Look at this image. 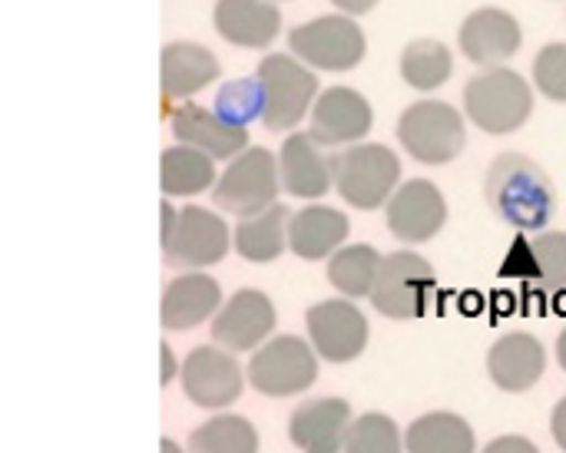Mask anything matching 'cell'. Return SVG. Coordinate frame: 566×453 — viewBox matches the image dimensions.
I'll list each match as a JSON object with an SVG mask.
<instances>
[{
	"mask_svg": "<svg viewBox=\"0 0 566 453\" xmlns=\"http://www.w3.org/2000/svg\"><path fill=\"white\" fill-rule=\"evenodd\" d=\"M484 196L491 212L504 225L521 232H544L560 209L557 186L551 182L544 166H537L524 152H501L491 162Z\"/></svg>",
	"mask_w": 566,
	"mask_h": 453,
	"instance_id": "obj_1",
	"label": "cell"
},
{
	"mask_svg": "<svg viewBox=\"0 0 566 453\" xmlns=\"http://www.w3.org/2000/svg\"><path fill=\"white\" fill-rule=\"evenodd\" d=\"M328 162H332V179H335L338 196L361 212H375V209L388 206L391 196L398 192L401 159L385 143L345 146V149L332 152Z\"/></svg>",
	"mask_w": 566,
	"mask_h": 453,
	"instance_id": "obj_2",
	"label": "cell"
},
{
	"mask_svg": "<svg viewBox=\"0 0 566 453\" xmlns=\"http://www.w3.org/2000/svg\"><path fill=\"white\" fill-rule=\"evenodd\" d=\"M232 232L222 215L202 206L172 209L163 202V262L169 268H209L229 255Z\"/></svg>",
	"mask_w": 566,
	"mask_h": 453,
	"instance_id": "obj_3",
	"label": "cell"
},
{
	"mask_svg": "<svg viewBox=\"0 0 566 453\" xmlns=\"http://www.w3.org/2000/svg\"><path fill=\"white\" fill-rule=\"evenodd\" d=\"M464 109L478 129L491 136H511L531 119L534 93H531V83L517 70L491 66L468 80Z\"/></svg>",
	"mask_w": 566,
	"mask_h": 453,
	"instance_id": "obj_4",
	"label": "cell"
},
{
	"mask_svg": "<svg viewBox=\"0 0 566 453\" xmlns=\"http://www.w3.org/2000/svg\"><path fill=\"white\" fill-rule=\"evenodd\" d=\"M255 76L265 93V109H262L265 129L289 133L312 113V106L318 99V76L298 56L269 53L255 66Z\"/></svg>",
	"mask_w": 566,
	"mask_h": 453,
	"instance_id": "obj_5",
	"label": "cell"
},
{
	"mask_svg": "<svg viewBox=\"0 0 566 453\" xmlns=\"http://www.w3.org/2000/svg\"><path fill=\"white\" fill-rule=\"evenodd\" d=\"M438 295L434 265L418 252H391L381 262L371 288V305L391 322H418L431 312Z\"/></svg>",
	"mask_w": 566,
	"mask_h": 453,
	"instance_id": "obj_6",
	"label": "cell"
},
{
	"mask_svg": "<svg viewBox=\"0 0 566 453\" xmlns=\"http://www.w3.org/2000/svg\"><path fill=\"white\" fill-rule=\"evenodd\" d=\"M279 192H282L279 156H272L262 146H249L219 176V182L212 189V202L222 212H232L239 219H252V215L272 209L279 202Z\"/></svg>",
	"mask_w": 566,
	"mask_h": 453,
	"instance_id": "obj_7",
	"label": "cell"
},
{
	"mask_svg": "<svg viewBox=\"0 0 566 453\" xmlns=\"http://www.w3.org/2000/svg\"><path fill=\"white\" fill-rule=\"evenodd\" d=\"M464 116L441 99L411 103L398 119V143L424 166H448L464 149Z\"/></svg>",
	"mask_w": 566,
	"mask_h": 453,
	"instance_id": "obj_8",
	"label": "cell"
},
{
	"mask_svg": "<svg viewBox=\"0 0 566 453\" xmlns=\"http://www.w3.org/2000/svg\"><path fill=\"white\" fill-rule=\"evenodd\" d=\"M249 384L265 398H292L318 381V351L298 335H275L249 361Z\"/></svg>",
	"mask_w": 566,
	"mask_h": 453,
	"instance_id": "obj_9",
	"label": "cell"
},
{
	"mask_svg": "<svg viewBox=\"0 0 566 453\" xmlns=\"http://www.w3.org/2000/svg\"><path fill=\"white\" fill-rule=\"evenodd\" d=\"M289 46H292V56H298L305 66L325 70V73L355 70L368 50L365 30L348 13H332V17H318V20L292 27Z\"/></svg>",
	"mask_w": 566,
	"mask_h": 453,
	"instance_id": "obj_10",
	"label": "cell"
},
{
	"mask_svg": "<svg viewBox=\"0 0 566 453\" xmlns=\"http://www.w3.org/2000/svg\"><path fill=\"white\" fill-rule=\"evenodd\" d=\"M245 378L235 351L222 348V345H199L186 355L179 381H182V394L202 408V411H222L232 408L242 391H245Z\"/></svg>",
	"mask_w": 566,
	"mask_h": 453,
	"instance_id": "obj_11",
	"label": "cell"
},
{
	"mask_svg": "<svg viewBox=\"0 0 566 453\" xmlns=\"http://www.w3.org/2000/svg\"><path fill=\"white\" fill-rule=\"evenodd\" d=\"M305 328L318 358L332 365L358 361L371 335L368 318L361 315V308H355L352 298H328V302L312 305L305 315Z\"/></svg>",
	"mask_w": 566,
	"mask_h": 453,
	"instance_id": "obj_12",
	"label": "cell"
},
{
	"mask_svg": "<svg viewBox=\"0 0 566 453\" xmlns=\"http://www.w3.org/2000/svg\"><path fill=\"white\" fill-rule=\"evenodd\" d=\"M388 229L405 245L431 242L448 222V202L441 189L428 179H408L398 186L391 202L385 206Z\"/></svg>",
	"mask_w": 566,
	"mask_h": 453,
	"instance_id": "obj_13",
	"label": "cell"
},
{
	"mask_svg": "<svg viewBox=\"0 0 566 453\" xmlns=\"http://www.w3.org/2000/svg\"><path fill=\"white\" fill-rule=\"evenodd\" d=\"M275 331V305L259 288L235 292L212 318V345L229 351H259Z\"/></svg>",
	"mask_w": 566,
	"mask_h": 453,
	"instance_id": "obj_14",
	"label": "cell"
},
{
	"mask_svg": "<svg viewBox=\"0 0 566 453\" xmlns=\"http://www.w3.org/2000/svg\"><path fill=\"white\" fill-rule=\"evenodd\" d=\"M375 126V109L371 103L352 89V86H328L325 93H318L315 106H312V136L335 149V146H355L361 143Z\"/></svg>",
	"mask_w": 566,
	"mask_h": 453,
	"instance_id": "obj_15",
	"label": "cell"
},
{
	"mask_svg": "<svg viewBox=\"0 0 566 453\" xmlns=\"http://www.w3.org/2000/svg\"><path fill=\"white\" fill-rule=\"evenodd\" d=\"M464 56L484 70L491 66H504L524 43L521 23L514 13L501 10V7H481L474 13H468V20L461 23V36H458Z\"/></svg>",
	"mask_w": 566,
	"mask_h": 453,
	"instance_id": "obj_16",
	"label": "cell"
},
{
	"mask_svg": "<svg viewBox=\"0 0 566 453\" xmlns=\"http://www.w3.org/2000/svg\"><path fill=\"white\" fill-rule=\"evenodd\" d=\"M169 126H172V136L182 146L202 149L216 162L219 159L232 162L235 156H242L249 149V129L232 126L216 109H206V106H196V103H179L169 113Z\"/></svg>",
	"mask_w": 566,
	"mask_h": 453,
	"instance_id": "obj_17",
	"label": "cell"
},
{
	"mask_svg": "<svg viewBox=\"0 0 566 453\" xmlns=\"http://www.w3.org/2000/svg\"><path fill=\"white\" fill-rule=\"evenodd\" d=\"M352 404L342 398H312L292 411L289 438L302 453H345L352 431Z\"/></svg>",
	"mask_w": 566,
	"mask_h": 453,
	"instance_id": "obj_18",
	"label": "cell"
},
{
	"mask_svg": "<svg viewBox=\"0 0 566 453\" xmlns=\"http://www.w3.org/2000/svg\"><path fill=\"white\" fill-rule=\"evenodd\" d=\"M222 308V288L212 275L206 272H182L172 278L163 292V328L166 331H189L199 328L202 322L216 318Z\"/></svg>",
	"mask_w": 566,
	"mask_h": 453,
	"instance_id": "obj_19",
	"label": "cell"
},
{
	"mask_svg": "<svg viewBox=\"0 0 566 453\" xmlns=\"http://www.w3.org/2000/svg\"><path fill=\"white\" fill-rule=\"evenodd\" d=\"M544 368H547V351L527 331H511L501 341H494V348L488 351V375L507 394L531 391L544 378Z\"/></svg>",
	"mask_w": 566,
	"mask_h": 453,
	"instance_id": "obj_20",
	"label": "cell"
},
{
	"mask_svg": "<svg viewBox=\"0 0 566 453\" xmlns=\"http://www.w3.org/2000/svg\"><path fill=\"white\" fill-rule=\"evenodd\" d=\"M279 172H282V189L295 199H322L335 186L332 162L312 133H292L282 143Z\"/></svg>",
	"mask_w": 566,
	"mask_h": 453,
	"instance_id": "obj_21",
	"label": "cell"
},
{
	"mask_svg": "<svg viewBox=\"0 0 566 453\" xmlns=\"http://www.w3.org/2000/svg\"><path fill=\"white\" fill-rule=\"evenodd\" d=\"M212 20L226 43L245 50H265L282 30V10L275 0H219Z\"/></svg>",
	"mask_w": 566,
	"mask_h": 453,
	"instance_id": "obj_22",
	"label": "cell"
},
{
	"mask_svg": "<svg viewBox=\"0 0 566 453\" xmlns=\"http://www.w3.org/2000/svg\"><path fill=\"white\" fill-rule=\"evenodd\" d=\"M348 232H352V225L342 209L305 206L289 222V249H292V255H298L305 262L332 259L345 245Z\"/></svg>",
	"mask_w": 566,
	"mask_h": 453,
	"instance_id": "obj_23",
	"label": "cell"
},
{
	"mask_svg": "<svg viewBox=\"0 0 566 453\" xmlns=\"http://www.w3.org/2000/svg\"><path fill=\"white\" fill-rule=\"evenodd\" d=\"M219 76V60L202 43H166L163 50V96L169 103L186 99L199 89H206Z\"/></svg>",
	"mask_w": 566,
	"mask_h": 453,
	"instance_id": "obj_24",
	"label": "cell"
},
{
	"mask_svg": "<svg viewBox=\"0 0 566 453\" xmlns=\"http://www.w3.org/2000/svg\"><path fill=\"white\" fill-rule=\"evenodd\" d=\"M289 222H292L289 209L282 202H275L272 209H265L252 219H239V225L232 232V245L245 262L269 265L289 249Z\"/></svg>",
	"mask_w": 566,
	"mask_h": 453,
	"instance_id": "obj_25",
	"label": "cell"
},
{
	"mask_svg": "<svg viewBox=\"0 0 566 453\" xmlns=\"http://www.w3.org/2000/svg\"><path fill=\"white\" fill-rule=\"evenodd\" d=\"M219 172H216V159L206 156L202 149L192 146H169L163 149V176L159 186L169 199H186V196H199L206 189H216Z\"/></svg>",
	"mask_w": 566,
	"mask_h": 453,
	"instance_id": "obj_26",
	"label": "cell"
},
{
	"mask_svg": "<svg viewBox=\"0 0 566 453\" xmlns=\"http://www.w3.org/2000/svg\"><path fill=\"white\" fill-rule=\"evenodd\" d=\"M405 447L408 453H474V428L451 411H434L418 418L405 431Z\"/></svg>",
	"mask_w": 566,
	"mask_h": 453,
	"instance_id": "obj_27",
	"label": "cell"
},
{
	"mask_svg": "<svg viewBox=\"0 0 566 453\" xmlns=\"http://www.w3.org/2000/svg\"><path fill=\"white\" fill-rule=\"evenodd\" d=\"M385 255L371 245H342L328 259V282L342 298H371Z\"/></svg>",
	"mask_w": 566,
	"mask_h": 453,
	"instance_id": "obj_28",
	"label": "cell"
},
{
	"mask_svg": "<svg viewBox=\"0 0 566 453\" xmlns=\"http://www.w3.org/2000/svg\"><path fill=\"white\" fill-rule=\"evenodd\" d=\"M454 73V56L441 40H415L401 53V80L421 93L444 86Z\"/></svg>",
	"mask_w": 566,
	"mask_h": 453,
	"instance_id": "obj_29",
	"label": "cell"
},
{
	"mask_svg": "<svg viewBox=\"0 0 566 453\" xmlns=\"http://www.w3.org/2000/svg\"><path fill=\"white\" fill-rule=\"evenodd\" d=\"M189 453H259V431L239 414H216L192 431Z\"/></svg>",
	"mask_w": 566,
	"mask_h": 453,
	"instance_id": "obj_30",
	"label": "cell"
},
{
	"mask_svg": "<svg viewBox=\"0 0 566 453\" xmlns=\"http://www.w3.org/2000/svg\"><path fill=\"white\" fill-rule=\"evenodd\" d=\"M527 262L534 268V282L547 292L566 288V232H537L527 245Z\"/></svg>",
	"mask_w": 566,
	"mask_h": 453,
	"instance_id": "obj_31",
	"label": "cell"
},
{
	"mask_svg": "<svg viewBox=\"0 0 566 453\" xmlns=\"http://www.w3.org/2000/svg\"><path fill=\"white\" fill-rule=\"evenodd\" d=\"M405 434L398 431V424L388 414L368 411L361 418H355L345 453H405Z\"/></svg>",
	"mask_w": 566,
	"mask_h": 453,
	"instance_id": "obj_32",
	"label": "cell"
},
{
	"mask_svg": "<svg viewBox=\"0 0 566 453\" xmlns=\"http://www.w3.org/2000/svg\"><path fill=\"white\" fill-rule=\"evenodd\" d=\"M226 123L232 126H249L255 119H262V109H265V93H262V83L259 76H249V80H232L219 89L216 96V106H212Z\"/></svg>",
	"mask_w": 566,
	"mask_h": 453,
	"instance_id": "obj_33",
	"label": "cell"
},
{
	"mask_svg": "<svg viewBox=\"0 0 566 453\" xmlns=\"http://www.w3.org/2000/svg\"><path fill=\"white\" fill-rule=\"evenodd\" d=\"M534 83L537 89L554 99L566 103V43H547L534 60Z\"/></svg>",
	"mask_w": 566,
	"mask_h": 453,
	"instance_id": "obj_34",
	"label": "cell"
},
{
	"mask_svg": "<svg viewBox=\"0 0 566 453\" xmlns=\"http://www.w3.org/2000/svg\"><path fill=\"white\" fill-rule=\"evenodd\" d=\"M481 453H541V451H537V444H534V441H527V438H521V434H507V438L491 441V444H488Z\"/></svg>",
	"mask_w": 566,
	"mask_h": 453,
	"instance_id": "obj_35",
	"label": "cell"
},
{
	"mask_svg": "<svg viewBox=\"0 0 566 453\" xmlns=\"http://www.w3.org/2000/svg\"><path fill=\"white\" fill-rule=\"evenodd\" d=\"M551 434H554L557 447L566 453V398L564 401H557V408H554V414H551Z\"/></svg>",
	"mask_w": 566,
	"mask_h": 453,
	"instance_id": "obj_36",
	"label": "cell"
},
{
	"mask_svg": "<svg viewBox=\"0 0 566 453\" xmlns=\"http://www.w3.org/2000/svg\"><path fill=\"white\" fill-rule=\"evenodd\" d=\"M342 13H348V17H361V13H368L378 0H332Z\"/></svg>",
	"mask_w": 566,
	"mask_h": 453,
	"instance_id": "obj_37",
	"label": "cell"
},
{
	"mask_svg": "<svg viewBox=\"0 0 566 453\" xmlns=\"http://www.w3.org/2000/svg\"><path fill=\"white\" fill-rule=\"evenodd\" d=\"M176 371H182V365L176 361L172 348H169V345H163V384H169V381L176 378Z\"/></svg>",
	"mask_w": 566,
	"mask_h": 453,
	"instance_id": "obj_38",
	"label": "cell"
},
{
	"mask_svg": "<svg viewBox=\"0 0 566 453\" xmlns=\"http://www.w3.org/2000/svg\"><path fill=\"white\" fill-rule=\"evenodd\" d=\"M557 361H560V368L566 371V328H564V335L557 338Z\"/></svg>",
	"mask_w": 566,
	"mask_h": 453,
	"instance_id": "obj_39",
	"label": "cell"
},
{
	"mask_svg": "<svg viewBox=\"0 0 566 453\" xmlns=\"http://www.w3.org/2000/svg\"><path fill=\"white\" fill-rule=\"evenodd\" d=\"M159 447H163V453H182L179 451V444H176V441H169V438H163V444H159Z\"/></svg>",
	"mask_w": 566,
	"mask_h": 453,
	"instance_id": "obj_40",
	"label": "cell"
}]
</instances>
